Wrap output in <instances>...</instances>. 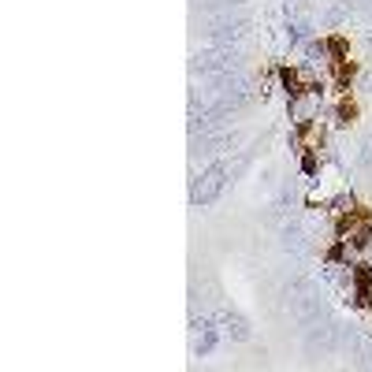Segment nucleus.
<instances>
[{
  "mask_svg": "<svg viewBox=\"0 0 372 372\" xmlns=\"http://www.w3.org/2000/svg\"><path fill=\"white\" fill-rule=\"evenodd\" d=\"M346 238H335V242H331V249H328V260L331 265H339V260H346Z\"/></svg>",
  "mask_w": 372,
  "mask_h": 372,
  "instance_id": "nucleus-11",
  "label": "nucleus"
},
{
  "mask_svg": "<svg viewBox=\"0 0 372 372\" xmlns=\"http://www.w3.org/2000/svg\"><path fill=\"white\" fill-rule=\"evenodd\" d=\"M324 48H328L331 60H350V42H346L343 34H331L328 42H324Z\"/></svg>",
  "mask_w": 372,
  "mask_h": 372,
  "instance_id": "nucleus-8",
  "label": "nucleus"
},
{
  "mask_svg": "<svg viewBox=\"0 0 372 372\" xmlns=\"http://www.w3.org/2000/svg\"><path fill=\"white\" fill-rule=\"evenodd\" d=\"M346 242L354 246V249H365V246L372 242V224H361V227H354V231L346 235Z\"/></svg>",
  "mask_w": 372,
  "mask_h": 372,
  "instance_id": "nucleus-9",
  "label": "nucleus"
},
{
  "mask_svg": "<svg viewBox=\"0 0 372 372\" xmlns=\"http://www.w3.org/2000/svg\"><path fill=\"white\" fill-rule=\"evenodd\" d=\"M354 78H357V64H354V60H331V82H335L339 94H350Z\"/></svg>",
  "mask_w": 372,
  "mask_h": 372,
  "instance_id": "nucleus-4",
  "label": "nucleus"
},
{
  "mask_svg": "<svg viewBox=\"0 0 372 372\" xmlns=\"http://www.w3.org/2000/svg\"><path fill=\"white\" fill-rule=\"evenodd\" d=\"M220 190H224V168H209L205 175L197 179V186H194V205H213V201L220 197Z\"/></svg>",
  "mask_w": 372,
  "mask_h": 372,
  "instance_id": "nucleus-1",
  "label": "nucleus"
},
{
  "mask_svg": "<svg viewBox=\"0 0 372 372\" xmlns=\"http://www.w3.org/2000/svg\"><path fill=\"white\" fill-rule=\"evenodd\" d=\"M294 138H298L301 149H320V145H324V130L317 127V119H301L298 130H294Z\"/></svg>",
  "mask_w": 372,
  "mask_h": 372,
  "instance_id": "nucleus-5",
  "label": "nucleus"
},
{
  "mask_svg": "<svg viewBox=\"0 0 372 372\" xmlns=\"http://www.w3.org/2000/svg\"><path fill=\"white\" fill-rule=\"evenodd\" d=\"M361 224H372V209L369 205H354V209H343V213L335 216V235L339 238H346L354 227H361Z\"/></svg>",
  "mask_w": 372,
  "mask_h": 372,
  "instance_id": "nucleus-2",
  "label": "nucleus"
},
{
  "mask_svg": "<svg viewBox=\"0 0 372 372\" xmlns=\"http://www.w3.org/2000/svg\"><path fill=\"white\" fill-rule=\"evenodd\" d=\"M335 123H339V127L357 123V100L350 97V94H339V105H335Z\"/></svg>",
  "mask_w": 372,
  "mask_h": 372,
  "instance_id": "nucleus-7",
  "label": "nucleus"
},
{
  "mask_svg": "<svg viewBox=\"0 0 372 372\" xmlns=\"http://www.w3.org/2000/svg\"><path fill=\"white\" fill-rule=\"evenodd\" d=\"M354 305L372 309V265H354Z\"/></svg>",
  "mask_w": 372,
  "mask_h": 372,
  "instance_id": "nucleus-3",
  "label": "nucleus"
},
{
  "mask_svg": "<svg viewBox=\"0 0 372 372\" xmlns=\"http://www.w3.org/2000/svg\"><path fill=\"white\" fill-rule=\"evenodd\" d=\"M279 82H283V89H287L290 100H298L301 94H309V82L298 75V67H287L283 64V67H279Z\"/></svg>",
  "mask_w": 372,
  "mask_h": 372,
  "instance_id": "nucleus-6",
  "label": "nucleus"
},
{
  "mask_svg": "<svg viewBox=\"0 0 372 372\" xmlns=\"http://www.w3.org/2000/svg\"><path fill=\"white\" fill-rule=\"evenodd\" d=\"M320 160H317V149H301V172L305 175H317Z\"/></svg>",
  "mask_w": 372,
  "mask_h": 372,
  "instance_id": "nucleus-10",
  "label": "nucleus"
}]
</instances>
